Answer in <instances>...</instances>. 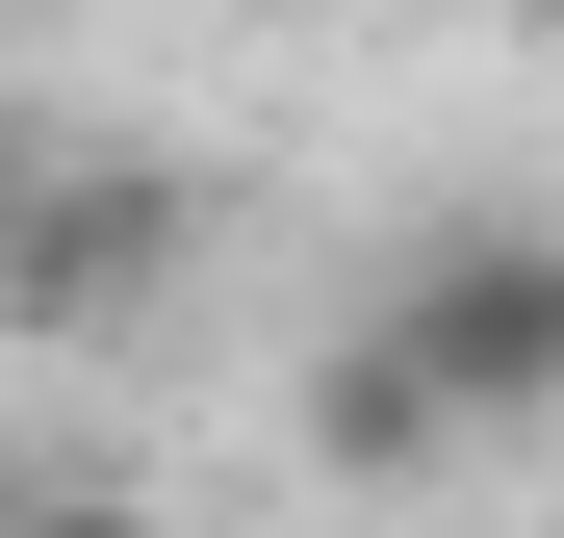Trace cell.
Wrapping results in <instances>:
<instances>
[{
  "instance_id": "obj_1",
  "label": "cell",
  "mask_w": 564,
  "mask_h": 538,
  "mask_svg": "<svg viewBox=\"0 0 564 538\" xmlns=\"http://www.w3.org/2000/svg\"><path fill=\"white\" fill-rule=\"evenodd\" d=\"M359 333L436 385V436H513V410H564V231H539V206H436L386 283H359Z\"/></svg>"
},
{
  "instance_id": "obj_2",
  "label": "cell",
  "mask_w": 564,
  "mask_h": 538,
  "mask_svg": "<svg viewBox=\"0 0 564 538\" xmlns=\"http://www.w3.org/2000/svg\"><path fill=\"white\" fill-rule=\"evenodd\" d=\"M180 256H206V206H180L154 154H104V179H26V206H0V308L26 333H129Z\"/></svg>"
},
{
  "instance_id": "obj_3",
  "label": "cell",
  "mask_w": 564,
  "mask_h": 538,
  "mask_svg": "<svg viewBox=\"0 0 564 538\" xmlns=\"http://www.w3.org/2000/svg\"><path fill=\"white\" fill-rule=\"evenodd\" d=\"M308 462L334 487H411V462H462V436H436V385H411L386 333H308Z\"/></svg>"
},
{
  "instance_id": "obj_4",
  "label": "cell",
  "mask_w": 564,
  "mask_h": 538,
  "mask_svg": "<svg viewBox=\"0 0 564 538\" xmlns=\"http://www.w3.org/2000/svg\"><path fill=\"white\" fill-rule=\"evenodd\" d=\"M0 538H180V513H154V487H26Z\"/></svg>"
}]
</instances>
